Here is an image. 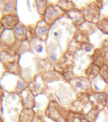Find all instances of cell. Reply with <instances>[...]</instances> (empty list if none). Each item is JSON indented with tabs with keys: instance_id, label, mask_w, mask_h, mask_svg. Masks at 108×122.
<instances>
[{
	"instance_id": "obj_1",
	"label": "cell",
	"mask_w": 108,
	"mask_h": 122,
	"mask_svg": "<svg viewBox=\"0 0 108 122\" xmlns=\"http://www.w3.org/2000/svg\"><path fill=\"white\" fill-rule=\"evenodd\" d=\"M59 107L57 104L50 103L46 112V116L56 122H66V119H65L61 113H60Z\"/></svg>"
},
{
	"instance_id": "obj_2",
	"label": "cell",
	"mask_w": 108,
	"mask_h": 122,
	"mask_svg": "<svg viewBox=\"0 0 108 122\" xmlns=\"http://www.w3.org/2000/svg\"><path fill=\"white\" fill-rule=\"evenodd\" d=\"M18 18L16 16L6 15L1 19L2 24L6 29H13L18 22Z\"/></svg>"
},
{
	"instance_id": "obj_3",
	"label": "cell",
	"mask_w": 108,
	"mask_h": 122,
	"mask_svg": "<svg viewBox=\"0 0 108 122\" xmlns=\"http://www.w3.org/2000/svg\"><path fill=\"white\" fill-rule=\"evenodd\" d=\"M34 115V112L33 111L30 109H25L20 115L19 122H32Z\"/></svg>"
},
{
	"instance_id": "obj_4",
	"label": "cell",
	"mask_w": 108,
	"mask_h": 122,
	"mask_svg": "<svg viewBox=\"0 0 108 122\" xmlns=\"http://www.w3.org/2000/svg\"><path fill=\"white\" fill-rule=\"evenodd\" d=\"M104 51L100 48L96 50L93 56V64H95L97 66H101L104 63Z\"/></svg>"
},
{
	"instance_id": "obj_5",
	"label": "cell",
	"mask_w": 108,
	"mask_h": 122,
	"mask_svg": "<svg viewBox=\"0 0 108 122\" xmlns=\"http://www.w3.org/2000/svg\"><path fill=\"white\" fill-rule=\"evenodd\" d=\"M59 10L58 7L50 6L46 10L45 17L48 21H53L58 16L59 13Z\"/></svg>"
},
{
	"instance_id": "obj_6",
	"label": "cell",
	"mask_w": 108,
	"mask_h": 122,
	"mask_svg": "<svg viewBox=\"0 0 108 122\" xmlns=\"http://www.w3.org/2000/svg\"><path fill=\"white\" fill-rule=\"evenodd\" d=\"M85 117L78 112H70L67 116L66 122H83Z\"/></svg>"
},
{
	"instance_id": "obj_7",
	"label": "cell",
	"mask_w": 108,
	"mask_h": 122,
	"mask_svg": "<svg viewBox=\"0 0 108 122\" xmlns=\"http://www.w3.org/2000/svg\"><path fill=\"white\" fill-rule=\"evenodd\" d=\"M99 71H100V68L99 67V66H97L95 64H92L87 69V70L86 71V74L89 77L95 78V76L97 75Z\"/></svg>"
},
{
	"instance_id": "obj_8",
	"label": "cell",
	"mask_w": 108,
	"mask_h": 122,
	"mask_svg": "<svg viewBox=\"0 0 108 122\" xmlns=\"http://www.w3.org/2000/svg\"><path fill=\"white\" fill-rule=\"evenodd\" d=\"M97 114H98L97 109L93 108L92 109H91V111L88 114H86L85 116V119L89 122H94L96 118H97Z\"/></svg>"
},
{
	"instance_id": "obj_9",
	"label": "cell",
	"mask_w": 108,
	"mask_h": 122,
	"mask_svg": "<svg viewBox=\"0 0 108 122\" xmlns=\"http://www.w3.org/2000/svg\"><path fill=\"white\" fill-rule=\"evenodd\" d=\"M100 75L101 77L103 78L106 83H108V66L107 65H104L102 66L101 68H100V71H99Z\"/></svg>"
},
{
	"instance_id": "obj_10",
	"label": "cell",
	"mask_w": 108,
	"mask_h": 122,
	"mask_svg": "<svg viewBox=\"0 0 108 122\" xmlns=\"http://www.w3.org/2000/svg\"><path fill=\"white\" fill-rule=\"evenodd\" d=\"M97 25L103 32H104L106 34H108V20L104 19L101 22H99L97 24Z\"/></svg>"
},
{
	"instance_id": "obj_11",
	"label": "cell",
	"mask_w": 108,
	"mask_h": 122,
	"mask_svg": "<svg viewBox=\"0 0 108 122\" xmlns=\"http://www.w3.org/2000/svg\"><path fill=\"white\" fill-rule=\"evenodd\" d=\"M97 97L96 99L97 100L98 104H99L103 105L105 102L106 103V101L108 97H107V95L105 93H99L96 94Z\"/></svg>"
},
{
	"instance_id": "obj_12",
	"label": "cell",
	"mask_w": 108,
	"mask_h": 122,
	"mask_svg": "<svg viewBox=\"0 0 108 122\" xmlns=\"http://www.w3.org/2000/svg\"><path fill=\"white\" fill-rule=\"evenodd\" d=\"M15 36L17 37L18 39V37H23V36H24L25 34V29L22 26L17 27L15 29Z\"/></svg>"
},
{
	"instance_id": "obj_13",
	"label": "cell",
	"mask_w": 108,
	"mask_h": 122,
	"mask_svg": "<svg viewBox=\"0 0 108 122\" xmlns=\"http://www.w3.org/2000/svg\"><path fill=\"white\" fill-rule=\"evenodd\" d=\"M36 33L39 36H41L42 37H44L47 33V28L43 26L39 27L36 29Z\"/></svg>"
},
{
	"instance_id": "obj_14",
	"label": "cell",
	"mask_w": 108,
	"mask_h": 122,
	"mask_svg": "<svg viewBox=\"0 0 108 122\" xmlns=\"http://www.w3.org/2000/svg\"><path fill=\"white\" fill-rule=\"evenodd\" d=\"M13 6L11 3H7L5 5V11L6 12H9L13 10Z\"/></svg>"
},
{
	"instance_id": "obj_15",
	"label": "cell",
	"mask_w": 108,
	"mask_h": 122,
	"mask_svg": "<svg viewBox=\"0 0 108 122\" xmlns=\"http://www.w3.org/2000/svg\"><path fill=\"white\" fill-rule=\"evenodd\" d=\"M75 86L77 88H80L82 90H85L86 89V86L84 85L83 83L80 81H76L75 82Z\"/></svg>"
},
{
	"instance_id": "obj_16",
	"label": "cell",
	"mask_w": 108,
	"mask_h": 122,
	"mask_svg": "<svg viewBox=\"0 0 108 122\" xmlns=\"http://www.w3.org/2000/svg\"><path fill=\"white\" fill-rule=\"evenodd\" d=\"M35 50H36V51L38 53H40V52H41L43 51V46L41 45H37L36 46V47H35Z\"/></svg>"
},
{
	"instance_id": "obj_17",
	"label": "cell",
	"mask_w": 108,
	"mask_h": 122,
	"mask_svg": "<svg viewBox=\"0 0 108 122\" xmlns=\"http://www.w3.org/2000/svg\"><path fill=\"white\" fill-rule=\"evenodd\" d=\"M24 85L23 83H22V82L21 81H19V83H18V85H17V88H19V89H22V88H24Z\"/></svg>"
},
{
	"instance_id": "obj_18",
	"label": "cell",
	"mask_w": 108,
	"mask_h": 122,
	"mask_svg": "<svg viewBox=\"0 0 108 122\" xmlns=\"http://www.w3.org/2000/svg\"><path fill=\"white\" fill-rule=\"evenodd\" d=\"M85 51H87V52H90L92 50V48L90 46L86 45L85 46Z\"/></svg>"
},
{
	"instance_id": "obj_19",
	"label": "cell",
	"mask_w": 108,
	"mask_h": 122,
	"mask_svg": "<svg viewBox=\"0 0 108 122\" xmlns=\"http://www.w3.org/2000/svg\"><path fill=\"white\" fill-rule=\"evenodd\" d=\"M50 59L52 60V61H55L56 60V56L55 55H50Z\"/></svg>"
},
{
	"instance_id": "obj_20",
	"label": "cell",
	"mask_w": 108,
	"mask_h": 122,
	"mask_svg": "<svg viewBox=\"0 0 108 122\" xmlns=\"http://www.w3.org/2000/svg\"><path fill=\"white\" fill-rule=\"evenodd\" d=\"M83 122H88L87 120H86L85 119H84V120H83Z\"/></svg>"
}]
</instances>
